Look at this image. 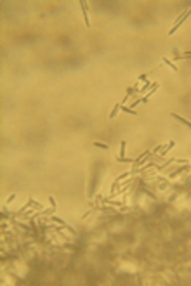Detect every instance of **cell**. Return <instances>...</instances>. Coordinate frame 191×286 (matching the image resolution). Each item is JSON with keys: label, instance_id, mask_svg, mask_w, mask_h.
Returning a JSON list of instances; mask_svg holds the SVG:
<instances>
[{"label": "cell", "instance_id": "cell-1", "mask_svg": "<svg viewBox=\"0 0 191 286\" xmlns=\"http://www.w3.org/2000/svg\"><path fill=\"white\" fill-rule=\"evenodd\" d=\"M190 16H191V9H186V10H184V12H183V14H181V16L177 17V21H176V23H174V26L170 28L169 35H174V33H176V31H177V29H179V28L183 26V23H184V21H186V19L190 17Z\"/></svg>", "mask_w": 191, "mask_h": 286}, {"label": "cell", "instance_id": "cell-2", "mask_svg": "<svg viewBox=\"0 0 191 286\" xmlns=\"http://www.w3.org/2000/svg\"><path fill=\"white\" fill-rule=\"evenodd\" d=\"M80 9H82V16H83V21L87 26H90V19H89V9H87V2H80Z\"/></svg>", "mask_w": 191, "mask_h": 286}, {"label": "cell", "instance_id": "cell-3", "mask_svg": "<svg viewBox=\"0 0 191 286\" xmlns=\"http://www.w3.org/2000/svg\"><path fill=\"white\" fill-rule=\"evenodd\" d=\"M170 116H172V118H174V120H177V121H181V123H183V125H186V127H188V128H190V130H191V121H190V120H186V118H183V116H179V115H177V113H172V115H170Z\"/></svg>", "mask_w": 191, "mask_h": 286}, {"label": "cell", "instance_id": "cell-4", "mask_svg": "<svg viewBox=\"0 0 191 286\" xmlns=\"http://www.w3.org/2000/svg\"><path fill=\"white\" fill-rule=\"evenodd\" d=\"M174 146H176V141H170V142L167 144V147H165V149H163V151H162V153L158 154V158H160V160H163V158H165V156L169 154V151H170V149L174 147Z\"/></svg>", "mask_w": 191, "mask_h": 286}, {"label": "cell", "instance_id": "cell-5", "mask_svg": "<svg viewBox=\"0 0 191 286\" xmlns=\"http://www.w3.org/2000/svg\"><path fill=\"white\" fill-rule=\"evenodd\" d=\"M191 57V50H186V52H183V54H177L176 52V56H174V59L177 61V59H190Z\"/></svg>", "mask_w": 191, "mask_h": 286}, {"label": "cell", "instance_id": "cell-6", "mask_svg": "<svg viewBox=\"0 0 191 286\" xmlns=\"http://www.w3.org/2000/svg\"><path fill=\"white\" fill-rule=\"evenodd\" d=\"M33 203H35V200H33V198H28V203H26V205H24V206H21V208H19V212H17V213H23V212H26V210H28V208H30V206H33Z\"/></svg>", "mask_w": 191, "mask_h": 286}, {"label": "cell", "instance_id": "cell-7", "mask_svg": "<svg viewBox=\"0 0 191 286\" xmlns=\"http://www.w3.org/2000/svg\"><path fill=\"white\" fill-rule=\"evenodd\" d=\"M158 87H160V83H158V82H153V87H151V90H150V92H148L144 97H148V99H150V97H151V95H153V94L158 90Z\"/></svg>", "mask_w": 191, "mask_h": 286}, {"label": "cell", "instance_id": "cell-8", "mask_svg": "<svg viewBox=\"0 0 191 286\" xmlns=\"http://www.w3.org/2000/svg\"><path fill=\"white\" fill-rule=\"evenodd\" d=\"M120 109H122L123 113H129V115H134V116L137 115L136 109H132V108H129V106H123V104H120Z\"/></svg>", "mask_w": 191, "mask_h": 286}, {"label": "cell", "instance_id": "cell-9", "mask_svg": "<svg viewBox=\"0 0 191 286\" xmlns=\"http://www.w3.org/2000/svg\"><path fill=\"white\" fill-rule=\"evenodd\" d=\"M117 161H120V163H130V165H134V163H136V158H125V156H123V158H120V156H118V158H117Z\"/></svg>", "mask_w": 191, "mask_h": 286}, {"label": "cell", "instance_id": "cell-10", "mask_svg": "<svg viewBox=\"0 0 191 286\" xmlns=\"http://www.w3.org/2000/svg\"><path fill=\"white\" fill-rule=\"evenodd\" d=\"M151 87H153V82H148V80H146V82H144V85L139 88V92H146V90H148V88H151Z\"/></svg>", "mask_w": 191, "mask_h": 286}, {"label": "cell", "instance_id": "cell-11", "mask_svg": "<svg viewBox=\"0 0 191 286\" xmlns=\"http://www.w3.org/2000/svg\"><path fill=\"white\" fill-rule=\"evenodd\" d=\"M118 111H120V104H115V108H113L111 113H110V118H115V116L118 115Z\"/></svg>", "mask_w": 191, "mask_h": 286}, {"label": "cell", "instance_id": "cell-12", "mask_svg": "<svg viewBox=\"0 0 191 286\" xmlns=\"http://www.w3.org/2000/svg\"><path fill=\"white\" fill-rule=\"evenodd\" d=\"M163 62H165L167 66H170V68H172L174 71H177V66H176V64H174V62H172L170 59H167V57H163Z\"/></svg>", "mask_w": 191, "mask_h": 286}, {"label": "cell", "instance_id": "cell-13", "mask_svg": "<svg viewBox=\"0 0 191 286\" xmlns=\"http://www.w3.org/2000/svg\"><path fill=\"white\" fill-rule=\"evenodd\" d=\"M125 144H127V142H125V141H122V144H120V154H118L120 158H123V156H125Z\"/></svg>", "mask_w": 191, "mask_h": 286}, {"label": "cell", "instance_id": "cell-14", "mask_svg": "<svg viewBox=\"0 0 191 286\" xmlns=\"http://www.w3.org/2000/svg\"><path fill=\"white\" fill-rule=\"evenodd\" d=\"M94 147H101V149H110L108 144H103V142H94Z\"/></svg>", "mask_w": 191, "mask_h": 286}, {"label": "cell", "instance_id": "cell-15", "mask_svg": "<svg viewBox=\"0 0 191 286\" xmlns=\"http://www.w3.org/2000/svg\"><path fill=\"white\" fill-rule=\"evenodd\" d=\"M50 220H52V222H56V224H61V226H66V222H64V220H61L59 217H50Z\"/></svg>", "mask_w": 191, "mask_h": 286}, {"label": "cell", "instance_id": "cell-16", "mask_svg": "<svg viewBox=\"0 0 191 286\" xmlns=\"http://www.w3.org/2000/svg\"><path fill=\"white\" fill-rule=\"evenodd\" d=\"M49 203H50V206H54V208H56V200H54L52 196H49Z\"/></svg>", "mask_w": 191, "mask_h": 286}, {"label": "cell", "instance_id": "cell-17", "mask_svg": "<svg viewBox=\"0 0 191 286\" xmlns=\"http://www.w3.org/2000/svg\"><path fill=\"white\" fill-rule=\"evenodd\" d=\"M14 200H16V194H10V196H9V200H7V203H12Z\"/></svg>", "mask_w": 191, "mask_h": 286}, {"label": "cell", "instance_id": "cell-18", "mask_svg": "<svg viewBox=\"0 0 191 286\" xmlns=\"http://www.w3.org/2000/svg\"><path fill=\"white\" fill-rule=\"evenodd\" d=\"M146 76H148V75H146V73H143V75L139 76V80H141V82H146Z\"/></svg>", "mask_w": 191, "mask_h": 286}, {"label": "cell", "instance_id": "cell-19", "mask_svg": "<svg viewBox=\"0 0 191 286\" xmlns=\"http://www.w3.org/2000/svg\"><path fill=\"white\" fill-rule=\"evenodd\" d=\"M33 208H38V210H42V205H40V203H37V201H35V203H33Z\"/></svg>", "mask_w": 191, "mask_h": 286}]
</instances>
